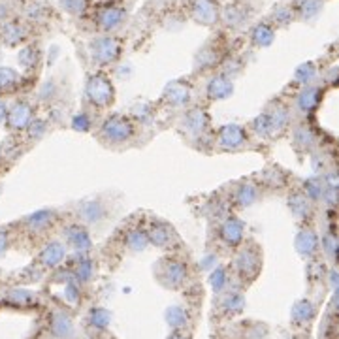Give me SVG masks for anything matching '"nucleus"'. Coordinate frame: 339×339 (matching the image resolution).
Returning <instances> with one entry per match:
<instances>
[{"label":"nucleus","instance_id":"22","mask_svg":"<svg viewBox=\"0 0 339 339\" xmlns=\"http://www.w3.org/2000/svg\"><path fill=\"white\" fill-rule=\"evenodd\" d=\"M164 273L174 281V285H177V283H181V281L185 279V266H183L181 262H168Z\"/></svg>","mask_w":339,"mask_h":339},{"label":"nucleus","instance_id":"38","mask_svg":"<svg viewBox=\"0 0 339 339\" xmlns=\"http://www.w3.org/2000/svg\"><path fill=\"white\" fill-rule=\"evenodd\" d=\"M6 245H8V238H6V232H2L0 230V255L6 251Z\"/></svg>","mask_w":339,"mask_h":339},{"label":"nucleus","instance_id":"18","mask_svg":"<svg viewBox=\"0 0 339 339\" xmlns=\"http://www.w3.org/2000/svg\"><path fill=\"white\" fill-rule=\"evenodd\" d=\"M319 98H321V91L315 87H307L304 93L298 96V108L302 111H311L319 104Z\"/></svg>","mask_w":339,"mask_h":339},{"label":"nucleus","instance_id":"8","mask_svg":"<svg viewBox=\"0 0 339 339\" xmlns=\"http://www.w3.org/2000/svg\"><path fill=\"white\" fill-rule=\"evenodd\" d=\"M193 13L200 23H207V25L213 23L217 17V10H215L213 0H194Z\"/></svg>","mask_w":339,"mask_h":339},{"label":"nucleus","instance_id":"9","mask_svg":"<svg viewBox=\"0 0 339 339\" xmlns=\"http://www.w3.org/2000/svg\"><path fill=\"white\" fill-rule=\"evenodd\" d=\"M8 121H10V126L13 129H25L29 126L30 123V108L23 102L15 104L8 113Z\"/></svg>","mask_w":339,"mask_h":339},{"label":"nucleus","instance_id":"1","mask_svg":"<svg viewBox=\"0 0 339 339\" xmlns=\"http://www.w3.org/2000/svg\"><path fill=\"white\" fill-rule=\"evenodd\" d=\"M132 134H134V124L121 115H113L102 124V138L111 143H123L130 140Z\"/></svg>","mask_w":339,"mask_h":339},{"label":"nucleus","instance_id":"20","mask_svg":"<svg viewBox=\"0 0 339 339\" xmlns=\"http://www.w3.org/2000/svg\"><path fill=\"white\" fill-rule=\"evenodd\" d=\"M51 221H53V213H51V211H40V213H34V215H30L29 219H27V222H29V226L32 230L47 228Z\"/></svg>","mask_w":339,"mask_h":339},{"label":"nucleus","instance_id":"17","mask_svg":"<svg viewBox=\"0 0 339 339\" xmlns=\"http://www.w3.org/2000/svg\"><path fill=\"white\" fill-rule=\"evenodd\" d=\"M185 126H187L188 132L193 134H198L205 129V113L202 110H193L187 113L185 117Z\"/></svg>","mask_w":339,"mask_h":339},{"label":"nucleus","instance_id":"27","mask_svg":"<svg viewBox=\"0 0 339 339\" xmlns=\"http://www.w3.org/2000/svg\"><path fill=\"white\" fill-rule=\"evenodd\" d=\"M15 81H17V74L12 68H0V89L12 87Z\"/></svg>","mask_w":339,"mask_h":339},{"label":"nucleus","instance_id":"2","mask_svg":"<svg viewBox=\"0 0 339 339\" xmlns=\"http://www.w3.org/2000/svg\"><path fill=\"white\" fill-rule=\"evenodd\" d=\"M87 98L94 105H108L113 100V87L105 76H93L87 81Z\"/></svg>","mask_w":339,"mask_h":339},{"label":"nucleus","instance_id":"33","mask_svg":"<svg viewBox=\"0 0 339 339\" xmlns=\"http://www.w3.org/2000/svg\"><path fill=\"white\" fill-rule=\"evenodd\" d=\"M72 124H74V129H76V130H83V132H87L89 126H91V121H89L87 115L79 113V115H76V117H74Z\"/></svg>","mask_w":339,"mask_h":339},{"label":"nucleus","instance_id":"26","mask_svg":"<svg viewBox=\"0 0 339 339\" xmlns=\"http://www.w3.org/2000/svg\"><path fill=\"white\" fill-rule=\"evenodd\" d=\"M290 207H292L294 215L305 217V215H307V211H309V200L305 198V196H292Z\"/></svg>","mask_w":339,"mask_h":339},{"label":"nucleus","instance_id":"7","mask_svg":"<svg viewBox=\"0 0 339 339\" xmlns=\"http://www.w3.org/2000/svg\"><path fill=\"white\" fill-rule=\"evenodd\" d=\"M234 91V85L230 81L228 77L224 76H217L213 77L207 85V94H209V98H226L230 96Z\"/></svg>","mask_w":339,"mask_h":339},{"label":"nucleus","instance_id":"16","mask_svg":"<svg viewBox=\"0 0 339 339\" xmlns=\"http://www.w3.org/2000/svg\"><path fill=\"white\" fill-rule=\"evenodd\" d=\"M316 236L311 232V230H304L300 232L298 238H296V249H298L302 255H313L316 249Z\"/></svg>","mask_w":339,"mask_h":339},{"label":"nucleus","instance_id":"12","mask_svg":"<svg viewBox=\"0 0 339 339\" xmlns=\"http://www.w3.org/2000/svg\"><path fill=\"white\" fill-rule=\"evenodd\" d=\"M172 238H174V234H172V230L166 224H153L149 232H147V240L158 247H168Z\"/></svg>","mask_w":339,"mask_h":339},{"label":"nucleus","instance_id":"24","mask_svg":"<svg viewBox=\"0 0 339 339\" xmlns=\"http://www.w3.org/2000/svg\"><path fill=\"white\" fill-rule=\"evenodd\" d=\"M268 115H269V121H271L273 130H279V129H283L285 124H288V113L285 108H277L273 113H268Z\"/></svg>","mask_w":339,"mask_h":339},{"label":"nucleus","instance_id":"4","mask_svg":"<svg viewBox=\"0 0 339 339\" xmlns=\"http://www.w3.org/2000/svg\"><path fill=\"white\" fill-rule=\"evenodd\" d=\"M91 49L98 62H111L119 55V44L113 38H98L93 41Z\"/></svg>","mask_w":339,"mask_h":339},{"label":"nucleus","instance_id":"10","mask_svg":"<svg viewBox=\"0 0 339 339\" xmlns=\"http://www.w3.org/2000/svg\"><path fill=\"white\" fill-rule=\"evenodd\" d=\"M65 236H66V240H68V243H70L72 247L79 249V251L91 247V238H89L87 230L81 228V226H70V228H66Z\"/></svg>","mask_w":339,"mask_h":339},{"label":"nucleus","instance_id":"23","mask_svg":"<svg viewBox=\"0 0 339 339\" xmlns=\"http://www.w3.org/2000/svg\"><path fill=\"white\" fill-rule=\"evenodd\" d=\"M252 129L260 138H268L271 132H273V126H271V121H269V115H260L258 119H255L252 123Z\"/></svg>","mask_w":339,"mask_h":339},{"label":"nucleus","instance_id":"32","mask_svg":"<svg viewBox=\"0 0 339 339\" xmlns=\"http://www.w3.org/2000/svg\"><path fill=\"white\" fill-rule=\"evenodd\" d=\"M62 6L72 13H79L85 10V0H62Z\"/></svg>","mask_w":339,"mask_h":339},{"label":"nucleus","instance_id":"37","mask_svg":"<svg viewBox=\"0 0 339 339\" xmlns=\"http://www.w3.org/2000/svg\"><path fill=\"white\" fill-rule=\"evenodd\" d=\"M77 273H79V277H85V279H89V275H91V262H81L79 264V269H77Z\"/></svg>","mask_w":339,"mask_h":339},{"label":"nucleus","instance_id":"28","mask_svg":"<svg viewBox=\"0 0 339 339\" xmlns=\"http://www.w3.org/2000/svg\"><path fill=\"white\" fill-rule=\"evenodd\" d=\"M305 190H307V198L309 200H319L324 194V185L313 179V181L305 183Z\"/></svg>","mask_w":339,"mask_h":339},{"label":"nucleus","instance_id":"13","mask_svg":"<svg viewBox=\"0 0 339 339\" xmlns=\"http://www.w3.org/2000/svg\"><path fill=\"white\" fill-rule=\"evenodd\" d=\"M166 98L174 105H183L190 98V89L185 83H172L168 91H166Z\"/></svg>","mask_w":339,"mask_h":339},{"label":"nucleus","instance_id":"36","mask_svg":"<svg viewBox=\"0 0 339 339\" xmlns=\"http://www.w3.org/2000/svg\"><path fill=\"white\" fill-rule=\"evenodd\" d=\"M44 130H46V124L44 123H32L30 124V136L34 138V136H41L44 134Z\"/></svg>","mask_w":339,"mask_h":339},{"label":"nucleus","instance_id":"35","mask_svg":"<svg viewBox=\"0 0 339 339\" xmlns=\"http://www.w3.org/2000/svg\"><path fill=\"white\" fill-rule=\"evenodd\" d=\"M275 17H277V21H279V23H288L292 15H290V12H288V10H285V8H281V10H277V13H275Z\"/></svg>","mask_w":339,"mask_h":339},{"label":"nucleus","instance_id":"19","mask_svg":"<svg viewBox=\"0 0 339 339\" xmlns=\"http://www.w3.org/2000/svg\"><path fill=\"white\" fill-rule=\"evenodd\" d=\"M252 41L257 44V46H269L271 41H273V30L271 27L268 25H258L257 29L252 30Z\"/></svg>","mask_w":339,"mask_h":339},{"label":"nucleus","instance_id":"39","mask_svg":"<svg viewBox=\"0 0 339 339\" xmlns=\"http://www.w3.org/2000/svg\"><path fill=\"white\" fill-rule=\"evenodd\" d=\"M4 117H6V105L0 102V123L4 121Z\"/></svg>","mask_w":339,"mask_h":339},{"label":"nucleus","instance_id":"6","mask_svg":"<svg viewBox=\"0 0 339 339\" xmlns=\"http://www.w3.org/2000/svg\"><path fill=\"white\" fill-rule=\"evenodd\" d=\"M105 217V207L98 200H89L79 205V219L85 222H98Z\"/></svg>","mask_w":339,"mask_h":339},{"label":"nucleus","instance_id":"29","mask_svg":"<svg viewBox=\"0 0 339 339\" xmlns=\"http://www.w3.org/2000/svg\"><path fill=\"white\" fill-rule=\"evenodd\" d=\"M4 36H6V41L10 44H15L23 38V29L17 27V25H6L4 27Z\"/></svg>","mask_w":339,"mask_h":339},{"label":"nucleus","instance_id":"34","mask_svg":"<svg viewBox=\"0 0 339 339\" xmlns=\"http://www.w3.org/2000/svg\"><path fill=\"white\" fill-rule=\"evenodd\" d=\"M19 59H21V62H23L25 66H32V65H34V51H32L30 47H29V49H23Z\"/></svg>","mask_w":339,"mask_h":339},{"label":"nucleus","instance_id":"3","mask_svg":"<svg viewBox=\"0 0 339 339\" xmlns=\"http://www.w3.org/2000/svg\"><path fill=\"white\" fill-rule=\"evenodd\" d=\"M217 143L221 149L226 151H234V149H241L247 143V134L245 130L241 129L240 124H226L219 130V138Z\"/></svg>","mask_w":339,"mask_h":339},{"label":"nucleus","instance_id":"15","mask_svg":"<svg viewBox=\"0 0 339 339\" xmlns=\"http://www.w3.org/2000/svg\"><path fill=\"white\" fill-rule=\"evenodd\" d=\"M40 258L46 266H57V264L65 258V247L60 245V243H49V245L41 251Z\"/></svg>","mask_w":339,"mask_h":339},{"label":"nucleus","instance_id":"11","mask_svg":"<svg viewBox=\"0 0 339 339\" xmlns=\"http://www.w3.org/2000/svg\"><path fill=\"white\" fill-rule=\"evenodd\" d=\"M234 200H236V204H240V205L255 204V202L258 200L257 187H255L252 183H241V185H238L234 190Z\"/></svg>","mask_w":339,"mask_h":339},{"label":"nucleus","instance_id":"5","mask_svg":"<svg viewBox=\"0 0 339 339\" xmlns=\"http://www.w3.org/2000/svg\"><path fill=\"white\" fill-rule=\"evenodd\" d=\"M221 238L228 245H238L243 240V224L238 219H228L222 222L221 226Z\"/></svg>","mask_w":339,"mask_h":339},{"label":"nucleus","instance_id":"25","mask_svg":"<svg viewBox=\"0 0 339 339\" xmlns=\"http://www.w3.org/2000/svg\"><path fill=\"white\" fill-rule=\"evenodd\" d=\"M313 134H311L309 129H305V126H298L296 132H294V141H296V145L300 147H309L313 143Z\"/></svg>","mask_w":339,"mask_h":339},{"label":"nucleus","instance_id":"14","mask_svg":"<svg viewBox=\"0 0 339 339\" xmlns=\"http://www.w3.org/2000/svg\"><path fill=\"white\" fill-rule=\"evenodd\" d=\"M123 10H119V8H105L102 10L98 15V21L102 25V29L105 30H113L117 27L121 21H123Z\"/></svg>","mask_w":339,"mask_h":339},{"label":"nucleus","instance_id":"31","mask_svg":"<svg viewBox=\"0 0 339 339\" xmlns=\"http://www.w3.org/2000/svg\"><path fill=\"white\" fill-rule=\"evenodd\" d=\"M319 10H321V2H319V0H305L304 4H302V13H304V17H313Z\"/></svg>","mask_w":339,"mask_h":339},{"label":"nucleus","instance_id":"21","mask_svg":"<svg viewBox=\"0 0 339 339\" xmlns=\"http://www.w3.org/2000/svg\"><path fill=\"white\" fill-rule=\"evenodd\" d=\"M126 243H129L130 249H134V251H141V249H145L149 240H147V234L145 232H141V230H132L126 238Z\"/></svg>","mask_w":339,"mask_h":339},{"label":"nucleus","instance_id":"30","mask_svg":"<svg viewBox=\"0 0 339 339\" xmlns=\"http://www.w3.org/2000/svg\"><path fill=\"white\" fill-rule=\"evenodd\" d=\"M315 66L313 65H304V66H300L298 72H296V79L298 81H304V83H309L313 77H315Z\"/></svg>","mask_w":339,"mask_h":339}]
</instances>
